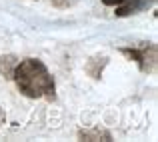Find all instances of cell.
<instances>
[{
  "label": "cell",
  "mask_w": 158,
  "mask_h": 142,
  "mask_svg": "<svg viewBox=\"0 0 158 142\" xmlns=\"http://www.w3.org/2000/svg\"><path fill=\"white\" fill-rule=\"evenodd\" d=\"M82 140H112L110 132L100 130V128H92V130H80L78 132Z\"/></svg>",
  "instance_id": "obj_6"
},
{
  "label": "cell",
  "mask_w": 158,
  "mask_h": 142,
  "mask_svg": "<svg viewBox=\"0 0 158 142\" xmlns=\"http://www.w3.org/2000/svg\"><path fill=\"white\" fill-rule=\"evenodd\" d=\"M12 80L16 82V88L26 98H44L52 102L56 98V84H54L52 74L48 72L46 64L38 58H24L18 60Z\"/></svg>",
  "instance_id": "obj_1"
},
{
  "label": "cell",
  "mask_w": 158,
  "mask_h": 142,
  "mask_svg": "<svg viewBox=\"0 0 158 142\" xmlns=\"http://www.w3.org/2000/svg\"><path fill=\"white\" fill-rule=\"evenodd\" d=\"M120 52L134 60L142 72H154L156 68V46L152 42H146L138 48H122Z\"/></svg>",
  "instance_id": "obj_2"
},
{
  "label": "cell",
  "mask_w": 158,
  "mask_h": 142,
  "mask_svg": "<svg viewBox=\"0 0 158 142\" xmlns=\"http://www.w3.org/2000/svg\"><path fill=\"white\" fill-rule=\"evenodd\" d=\"M102 2H104L106 6H118V4L122 2V0H102Z\"/></svg>",
  "instance_id": "obj_8"
},
{
  "label": "cell",
  "mask_w": 158,
  "mask_h": 142,
  "mask_svg": "<svg viewBox=\"0 0 158 142\" xmlns=\"http://www.w3.org/2000/svg\"><path fill=\"white\" fill-rule=\"evenodd\" d=\"M108 64V58L106 56H92L88 62H86V72L94 78V80H100L102 76V70Z\"/></svg>",
  "instance_id": "obj_4"
},
{
  "label": "cell",
  "mask_w": 158,
  "mask_h": 142,
  "mask_svg": "<svg viewBox=\"0 0 158 142\" xmlns=\"http://www.w3.org/2000/svg\"><path fill=\"white\" fill-rule=\"evenodd\" d=\"M16 64H18V58L14 54H6V56H0V74L4 78H12Z\"/></svg>",
  "instance_id": "obj_5"
},
{
  "label": "cell",
  "mask_w": 158,
  "mask_h": 142,
  "mask_svg": "<svg viewBox=\"0 0 158 142\" xmlns=\"http://www.w3.org/2000/svg\"><path fill=\"white\" fill-rule=\"evenodd\" d=\"M156 0H122V2L116 6V16H132L138 14V12H144L154 4Z\"/></svg>",
  "instance_id": "obj_3"
},
{
  "label": "cell",
  "mask_w": 158,
  "mask_h": 142,
  "mask_svg": "<svg viewBox=\"0 0 158 142\" xmlns=\"http://www.w3.org/2000/svg\"><path fill=\"white\" fill-rule=\"evenodd\" d=\"M50 2L56 8H72L74 4H78V0H50Z\"/></svg>",
  "instance_id": "obj_7"
}]
</instances>
